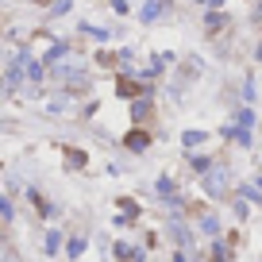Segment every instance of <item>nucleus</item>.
<instances>
[{
	"label": "nucleus",
	"mask_w": 262,
	"mask_h": 262,
	"mask_svg": "<svg viewBox=\"0 0 262 262\" xmlns=\"http://www.w3.org/2000/svg\"><path fill=\"white\" fill-rule=\"evenodd\" d=\"M201 231H208V235H216V231H220V224H216V216H201Z\"/></svg>",
	"instance_id": "5"
},
{
	"label": "nucleus",
	"mask_w": 262,
	"mask_h": 262,
	"mask_svg": "<svg viewBox=\"0 0 262 262\" xmlns=\"http://www.w3.org/2000/svg\"><path fill=\"white\" fill-rule=\"evenodd\" d=\"M205 189L212 196H224V193H228V170H224V166H212L208 178H205Z\"/></svg>",
	"instance_id": "1"
},
{
	"label": "nucleus",
	"mask_w": 262,
	"mask_h": 262,
	"mask_svg": "<svg viewBox=\"0 0 262 262\" xmlns=\"http://www.w3.org/2000/svg\"><path fill=\"white\" fill-rule=\"evenodd\" d=\"M116 93H120V97H131V93H135V85H131V81H120V89H116Z\"/></svg>",
	"instance_id": "11"
},
{
	"label": "nucleus",
	"mask_w": 262,
	"mask_h": 262,
	"mask_svg": "<svg viewBox=\"0 0 262 262\" xmlns=\"http://www.w3.org/2000/svg\"><path fill=\"white\" fill-rule=\"evenodd\" d=\"M27 77H31V81H42V66H35V62H27Z\"/></svg>",
	"instance_id": "6"
},
{
	"label": "nucleus",
	"mask_w": 262,
	"mask_h": 262,
	"mask_svg": "<svg viewBox=\"0 0 262 262\" xmlns=\"http://www.w3.org/2000/svg\"><path fill=\"white\" fill-rule=\"evenodd\" d=\"M85 251V239H70V254H74V258H77V254H81Z\"/></svg>",
	"instance_id": "8"
},
{
	"label": "nucleus",
	"mask_w": 262,
	"mask_h": 262,
	"mask_svg": "<svg viewBox=\"0 0 262 262\" xmlns=\"http://www.w3.org/2000/svg\"><path fill=\"white\" fill-rule=\"evenodd\" d=\"M58 239H62V235H58V231H50V235H47V251H50V254L58 251Z\"/></svg>",
	"instance_id": "9"
},
{
	"label": "nucleus",
	"mask_w": 262,
	"mask_h": 262,
	"mask_svg": "<svg viewBox=\"0 0 262 262\" xmlns=\"http://www.w3.org/2000/svg\"><path fill=\"white\" fill-rule=\"evenodd\" d=\"M208 135L205 131H185V135H181V143H185V147H196V143H205Z\"/></svg>",
	"instance_id": "3"
},
{
	"label": "nucleus",
	"mask_w": 262,
	"mask_h": 262,
	"mask_svg": "<svg viewBox=\"0 0 262 262\" xmlns=\"http://www.w3.org/2000/svg\"><path fill=\"white\" fill-rule=\"evenodd\" d=\"M158 12H162V4H147V8H143V19H155Z\"/></svg>",
	"instance_id": "7"
},
{
	"label": "nucleus",
	"mask_w": 262,
	"mask_h": 262,
	"mask_svg": "<svg viewBox=\"0 0 262 262\" xmlns=\"http://www.w3.org/2000/svg\"><path fill=\"white\" fill-rule=\"evenodd\" d=\"M127 147H131V150H143V147H147V135H143V131H135V135H127Z\"/></svg>",
	"instance_id": "4"
},
{
	"label": "nucleus",
	"mask_w": 262,
	"mask_h": 262,
	"mask_svg": "<svg viewBox=\"0 0 262 262\" xmlns=\"http://www.w3.org/2000/svg\"><path fill=\"white\" fill-rule=\"evenodd\" d=\"M235 127L239 131H251L254 127V112H251V108H239V112H235Z\"/></svg>",
	"instance_id": "2"
},
{
	"label": "nucleus",
	"mask_w": 262,
	"mask_h": 262,
	"mask_svg": "<svg viewBox=\"0 0 262 262\" xmlns=\"http://www.w3.org/2000/svg\"><path fill=\"white\" fill-rule=\"evenodd\" d=\"M216 27H224V16H216V12H212V16H208V31H216Z\"/></svg>",
	"instance_id": "10"
},
{
	"label": "nucleus",
	"mask_w": 262,
	"mask_h": 262,
	"mask_svg": "<svg viewBox=\"0 0 262 262\" xmlns=\"http://www.w3.org/2000/svg\"><path fill=\"white\" fill-rule=\"evenodd\" d=\"M4 262H16V251H12V247H4Z\"/></svg>",
	"instance_id": "12"
}]
</instances>
